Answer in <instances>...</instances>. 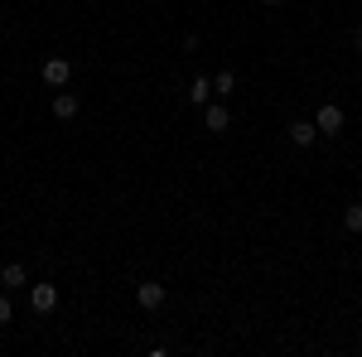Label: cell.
Listing matches in <instances>:
<instances>
[{"label": "cell", "mask_w": 362, "mask_h": 357, "mask_svg": "<svg viewBox=\"0 0 362 357\" xmlns=\"http://www.w3.org/2000/svg\"><path fill=\"white\" fill-rule=\"evenodd\" d=\"M39 78L58 92V87H68V78H73V63H68V58H49V63L39 68Z\"/></svg>", "instance_id": "cell-1"}, {"label": "cell", "mask_w": 362, "mask_h": 357, "mask_svg": "<svg viewBox=\"0 0 362 357\" xmlns=\"http://www.w3.org/2000/svg\"><path fill=\"white\" fill-rule=\"evenodd\" d=\"M314 126H319V136H338V131H343V107L324 102V107H319V116H314Z\"/></svg>", "instance_id": "cell-2"}, {"label": "cell", "mask_w": 362, "mask_h": 357, "mask_svg": "<svg viewBox=\"0 0 362 357\" xmlns=\"http://www.w3.org/2000/svg\"><path fill=\"white\" fill-rule=\"evenodd\" d=\"M227 126H232V111H227V107H218V102H208V107H203V131L223 136Z\"/></svg>", "instance_id": "cell-3"}, {"label": "cell", "mask_w": 362, "mask_h": 357, "mask_svg": "<svg viewBox=\"0 0 362 357\" xmlns=\"http://www.w3.org/2000/svg\"><path fill=\"white\" fill-rule=\"evenodd\" d=\"M29 304H34V314H54L58 309V285H34V290H29Z\"/></svg>", "instance_id": "cell-4"}, {"label": "cell", "mask_w": 362, "mask_h": 357, "mask_svg": "<svg viewBox=\"0 0 362 357\" xmlns=\"http://www.w3.org/2000/svg\"><path fill=\"white\" fill-rule=\"evenodd\" d=\"M136 300H140V309H160L165 304V285L160 280H145V285H136Z\"/></svg>", "instance_id": "cell-5"}, {"label": "cell", "mask_w": 362, "mask_h": 357, "mask_svg": "<svg viewBox=\"0 0 362 357\" xmlns=\"http://www.w3.org/2000/svg\"><path fill=\"white\" fill-rule=\"evenodd\" d=\"M54 116H58V121H73V116H78V97L58 87V92H54Z\"/></svg>", "instance_id": "cell-6"}, {"label": "cell", "mask_w": 362, "mask_h": 357, "mask_svg": "<svg viewBox=\"0 0 362 357\" xmlns=\"http://www.w3.org/2000/svg\"><path fill=\"white\" fill-rule=\"evenodd\" d=\"M314 136H319L314 121H290V140H295V145H314Z\"/></svg>", "instance_id": "cell-7"}, {"label": "cell", "mask_w": 362, "mask_h": 357, "mask_svg": "<svg viewBox=\"0 0 362 357\" xmlns=\"http://www.w3.org/2000/svg\"><path fill=\"white\" fill-rule=\"evenodd\" d=\"M208 97H213L208 78H194V83H189V102H194V107H208Z\"/></svg>", "instance_id": "cell-8"}, {"label": "cell", "mask_w": 362, "mask_h": 357, "mask_svg": "<svg viewBox=\"0 0 362 357\" xmlns=\"http://www.w3.org/2000/svg\"><path fill=\"white\" fill-rule=\"evenodd\" d=\"M0 285H10V290H20V285H25V266H20V261H10V266L0 271Z\"/></svg>", "instance_id": "cell-9"}, {"label": "cell", "mask_w": 362, "mask_h": 357, "mask_svg": "<svg viewBox=\"0 0 362 357\" xmlns=\"http://www.w3.org/2000/svg\"><path fill=\"white\" fill-rule=\"evenodd\" d=\"M227 92H237V73H218V78H213V97H227Z\"/></svg>", "instance_id": "cell-10"}, {"label": "cell", "mask_w": 362, "mask_h": 357, "mask_svg": "<svg viewBox=\"0 0 362 357\" xmlns=\"http://www.w3.org/2000/svg\"><path fill=\"white\" fill-rule=\"evenodd\" d=\"M343 227H348V232H362V203H348V213H343Z\"/></svg>", "instance_id": "cell-11"}, {"label": "cell", "mask_w": 362, "mask_h": 357, "mask_svg": "<svg viewBox=\"0 0 362 357\" xmlns=\"http://www.w3.org/2000/svg\"><path fill=\"white\" fill-rule=\"evenodd\" d=\"M10 319H15V309H10V300L0 295V324H10Z\"/></svg>", "instance_id": "cell-12"}, {"label": "cell", "mask_w": 362, "mask_h": 357, "mask_svg": "<svg viewBox=\"0 0 362 357\" xmlns=\"http://www.w3.org/2000/svg\"><path fill=\"white\" fill-rule=\"evenodd\" d=\"M353 49H358V54H362V25L353 29Z\"/></svg>", "instance_id": "cell-13"}, {"label": "cell", "mask_w": 362, "mask_h": 357, "mask_svg": "<svg viewBox=\"0 0 362 357\" xmlns=\"http://www.w3.org/2000/svg\"><path fill=\"white\" fill-rule=\"evenodd\" d=\"M266 5H285V0H266Z\"/></svg>", "instance_id": "cell-14"}]
</instances>
